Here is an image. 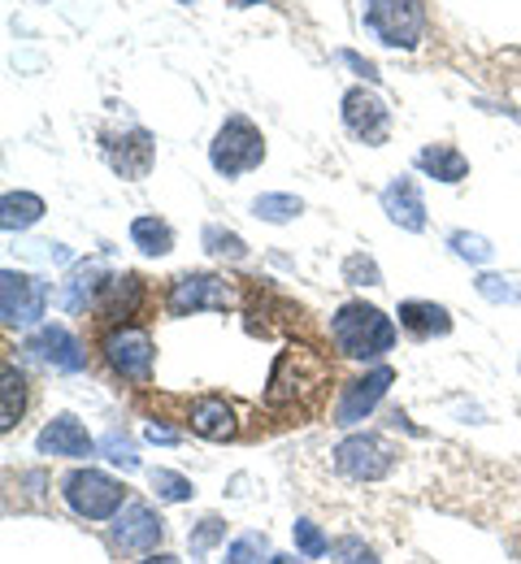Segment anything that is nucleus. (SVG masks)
Instances as JSON below:
<instances>
[{
  "mask_svg": "<svg viewBox=\"0 0 521 564\" xmlns=\"http://www.w3.org/2000/svg\"><path fill=\"white\" fill-rule=\"evenodd\" d=\"M344 127L352 140H361L366 148H382L387 135H391V109L382 105V96L370 91V87H352L344 91Z\"/></svg>",
  "mask_w": 521,
  "mask_h": 564,
  "instance_id": "ddd939ff",
  "label": "nucleus"
},
{
  "mask_svg": "<svg viewBox=\"0 0 521 564\" xmlns=\"http://www.w3.org/2000/svg\"><path fill=\"white\" fill-rule=\"evenodd\" d=\"M344 282H352V286H382L378 261L366 257V252H352V257L344 261Z\"/></svg>",
  "mask_w": 521,
  "mask_h": 564,
  "instance_id": "72a5a7b5",
  "label": "nucleus"
},
{
  "mask_svg": "<svg viewBox=\"0 0 521 564\" xmlns=\"http://www.w3.org/2000/svg\"><path fill=\"white\" fill-rule=\"evenodd\" d=\"M100 352L105 365L122 378V382H135V387H149L152 382V365H156V344L144 326H109L105 339H100Z\"/></svg>",
  "mask_w": 521,
  "mask_h": 564,
  "instance_id": "423d86ee",
  "label": "nucleus"
},
{
  "mask_svg": "<svg viewBox=\"0 0 521 564\" xmlns=\"http://www.w3.org/2000/svg\"><path fill=\"white\" fill-rule=\"evenodd\" d=\"M330 344L348 360H382L395 348V322L366 300H348L330 317Z\"/></svg>",
  "mask_w": 521,
  "mask_h": 564,
  "instance_id": "f03ea898",
  "label": "nucleus"
},
{
  "mask_svg": "<svg viewBox=\"0 0 521 564\" xmlns=\"http://www.w3.org/2000/svg\"><path fill=\"white\" fill-rule=\"evenodd\" d=\"M339 62H348V66H352V70H357V74H366V78H370V83H373V78H378V70H373L370 62H366V57H357V53H348V48H344V53H339Z\"/></svg>",
  "mask_w": 521,
  "mask_h": 564,
  "instance_id": "e433bc0d",
  "label": "nucleus"
},
{
  "mask_svg": "<svg viewBox=\"0 0 521 564\" xmlns=\"http://www.w3.org/2000/svg\"><path fill=\"white\" fill-rule=\"evenodd\" d=\"M22 352L31 356L35 365L53 369V373H83V369H87V352H83V344L75 339V330H70V326H62V322L31 330V339L22 344Z\"/></svg>",
  "mask_w": 521,
  "mask_h": 564,
  "instance_id": "f8f14e48",
  "label": "nucleus"
},
{
  "mask_svg": "<svg viewBox=\"0 0 521 564\" xmlns=\"http://www.w3.org/2000/svg\"><path fill=\"white\" fill-rule=\"evenodd\" d=\"M48 308V282L22 270L0 274V322L4 330H40Z\"/></svg>",
  "mask_w": 521,
  "mask_h": 564,
  "instance_id": "0eeeda50",
  "label": "nucleus"
},
{
  "mask_svg": "<svg viewBox=\"0 0 521 564\" xmlns=\"http://www.w3.org/2000/svg\"><path fill=\"white\" fill-rule=\"evenodd\" d=\"M265 564H304V556H270Z\"/></svg>",
  "mask_w": 521,
  "mask_h": 564,
  "instance_id": "58836bf2",
  "label": "nucleus"
},
{
  "mask_svg": "<svg viewBox=\"0 0 521 564\" xmlns=\"http://www.w3.org/2000/svg\"><path fill=\"white\" fill-rule=\"evenodd\" d=\"M292 543H296V552L304 561H322V556H330V539L322 534V525L317 521H308V517H296V525H292Z\"/></svg>",
  "mask_w": 521,
  "mask_h": 564,
  "instance_id": "c85d7f7f",
  "label": "nucleus"
},
{
  "mask_svg": "<svg viewBox=\"0 0 521 564\" xmlns=\"http://www.w3.org/2000/svg\"><path fill=\"white\" fill-rule=\"evenodd\" d=\"M391 382H395V369H391V365H378L370 373L344 382V391H339V400H335V425H339V430H352V425L366 422L373 409L387 400Z\"/></svg>",
  "mask_w": 521,
  "mask_h": 564,
  "instance_id": "9d476101",
  "label": "nucleus"
},
{
  "mask_svg": "<svg viewBox=\"0 0 521 564\" xmlns=\"http://www.w3.org/2000/svg\"><path fill=\"white\" fill-rule=\"evenodd\" d=\"M330 387V360L313 352L308 344H287L265 387V409L270 413H308Z\"/></svg>",
  "mask_w": 521,
  "mask_h": 564,
  "instance_id": "f257e3e1",
  "label": "nucleus"
},
{
  "mask_svg": "<svg viewBox=\"0 0 521 564\" xmlns=\"http://www.w3.org/2000/svg\"><path fill=\"white\" fill-rule=\"evenodd\" d=\"M417 170L422 174H431L435 183H460L465 174H469V161H465V152L456 148V143H426L422 152H417Z\"/></svg>",
  "mask_w": 521,
  "mask_h": 564,
  "instance_id": "412c9836",
  "label": "nucleus"
},
{
  "mask_svg": "<svg viewBox=\"0 0 521 564\" xmlns=\"http://www.w3.org/2000/svg\"><path fill=\"white\" fill-rule=\"evenodd\" d=\"M4 391H0V430L9 434L13 425L22 422V413H26V378H22V369L13 365V360H4Z\"/></svg>",
  "mask_w": 521,
  "mask_h": 564,
  "instance_id": "5701e85b",
  "label": "nucleus"
},
{
  "mask_svg": "<svg viewBox=\"0 0 521 564\" xmlns=\"http://www.w3.org/2000/svg\"><path fill=\"white\" fill-rule=\"evenodd\" d=\"M361 22L387 48H417L426 31V4L422 0H361Z\"/></svg>",
  "mask_w": 521,
  "mask_h": 564,
  "instance_id": "20e7f679",
  "label": "nucleus"
},
{
  "mask_svg": "<svg viewBox=\"0 0 521 564\" xmlns=\"http://www.w3.org/2000/svg\"><path fill=\"white\" fill-rule=\"evenodd\" d=\"M144 438H149V443H161V447H170V443H178V430H170V425H161V422H149L144 425Z\"/></svg>",
  "mask_w": 521,
  "mask_h": 564,
  "instance_id": "c9c22d12",
  "label": "nucleus"
},
{
  "mask_svg": "<svg viewBox=\"0 0 521 564\" xmlns=\"http://www.w3.org/2000/svg\"><path fill=\"white\" fill-rule=\"evenodd\" d=\"M187 425H192V434H200L209 443H230L239 434V413L226 395H200V400H192Z\"/></svg>",
  "mask_w": 521,
  "mask_h": 564,
  "instance_id": "a211bd4d",
  "label": "nucleus"
},
{
  "mask_svg": "<svg viewBox=\"0 0 521 564\" xmlns=\"http://www.w3.org/2000/svg\"><path fill=\"white\" fill-rule=\"evenodd\" d=\"M382 213L400 226V230H426V200H422V187L409 178V174H395L387 187H382Z\"/></svg>",
  "mask_w": 521,
  "mask_h": 564,
  "instance_id": "dca6fc26",
  "label": "nucleus"
},
{
  "mask_svg": "<svg viewBox=\"0 0 521 564\" xmlns=\"http://www.w3.org/2000/svg\"><path fill=\"white\" fill-rule=\"evenodd\" d=\"M131 243L144 257H170L174 252V226L161 221V217H135L131 221Z\"/></svg>",
  "mask_w": 521,
  "mask_h": 564,
  "instance_id": "b1692460",
  "label": "nucleus"
},
{
  "mask_svg": "<svg viewBox=\"0 0 521 564\" xmlns=\"http://www.w3.org/2000/svg\"><path fill=\"white\" fill-rule=\"evenodd\" d=\"M226 543V521L222 517H205L200 525H192V534H187V547H192V564H205V556Z\"/></svg>",
  "mask_w": 521,
  "mask_h": 564,
  "instance_id": "7c9ffc66",
  "label": "nucleus"
},
{
  "mask_svg": "<svg viewBox=\"0 0 521 564\" xmlns=\"http://www.w3.org/2000/svg\"><path fill=\"white\" fill-rule=\"evenodd\" d=\"M105 279H109L105 261H78L75 270L66 274V282H62V308H66V313L91 308L96 295H100V286H105Z\"/></svg>",
  "mask_w": 521,
  "mask_h": 564,
  "instance_id": "aec40b11",
  "label": "nucleus"
},
{
  "mask_svg": "<svg viewBox=\"0 0 521 564\" xmlns=\"http://www.w3.org/2000/svg\"><path fill=\"white\" fill-rule=\"evenodd\" d=\"M35 452L40 456H57V460H91L100 452V443L91 438V430L78 422L75 413H57L35 434Z\"/></svg>",
  "mask_w": 521,
  "mask_h": 564,
  "instance_id": "4468645a",
  "label": "nucleus"
},
{
  "mask_svg": "<svg viewBox=\"0 0 521 564\" xmlns=\"http://www.w3.org/2000/svg\"><path fill=\"white\" fill-rule=\"evenodd\" d=\"M149 487L156 495V503H192L196 499L192 478H183L178 469H149Z\"/></svg>",
  "mask_w": 521,
  "mask_h": 564,
  "instance_id": "bb28decb",
  "label": "nucleus"
},
{
  "mask_svg": "<svg viewBox=\"0 0 521 564\" xmlns=\"http://www.w3.org/2000/svg\"><path fill=\"white\" fill-rule=\"evenodd\" d=\"M447 243H452V252H456L460 261H469V265H487V261L496 257L491 239H482V235H469V230H456Z\"/></svg>",
  "mask_w": 521,
  "mask_h": 564,
  "instance_id": "473e14b6",
  "label": "nucleus"
},
{
  "mask_svg": "<svg viewBox=\"0 0 521 564\" xmlns=\"http://www.w3.org/2000/svg\"><path fill=\"white\" fill-rule=\"evenodd\" d=\"M235 9H248V4H261V0H230Z\"/></svg>",
  "mask_w": 521,
  "mask_h": 564,
  "instance_id": "ea45409f",
  "label": "nucleus"
},
{
  "mask_svg": "<svg viewBox=\"0 0 521 564\" xmlns=\"http://www.w3.org/2000/svg\"><path fill=\"white\" fill-rule=\"evenodd\" d=\"M300 213H304V200L292 196V192H265V196L252 200V217H261V221H270V226L296 221Z\"/></svg>",
  "mask_w": 521,
  "mask_h": 564,
  "instance_id": "a878e982",
  "label": "nucleus"
},
{
  "mask_svg": "<svg viewBox=\"0 0 521 564\" xmlns=\"http://www.w3.org/2000/svg\"><path fill=\"white\" fill-rule=\"evenodd\" d=\"M200 243H205V252L218 257V261H230V265L248 261V243H243V235L226 230V226H218V221H209V226L200 230Z\"/></svg>",
  "mask_w": 521,
  "mask_h": 564,
  "instance_id": "393cba45",
  "label": "nucleus"
},
{
  "mask_svg": "<svg viewBox=\"0 0 521 564\" xmlns=\"http://www.w3.org/2000/svg\"><path fill=\"white\" fill-rule=\"evenodd\" d=\"M474 291L487 300V304H521V286L509 274H478Z\"/></svg>",
  "mask_w": 521,
  "mask_h": 564,
  "instance_id": "2f4dec72",
  "label": "nucleus"
},
{
  "mask_svg": "<svg viewBox=\"0 0 521 564\" xmlns=\"http://www.w3.org/2000/svg\"><path fill=\"white\" fill-rule=\"evenodd\" d=\"M165 308L170 317H192V313H226L235 308V286L218 274H178L165 291Z\"/></svg>",
  "mask_w": 521,
  "mask_h": 564,
  "instance_id": "1a4fd4ad",
  "label": "nucleus"
},
{
  "mask_svg": "<svg viewBox=\"0 0 521 564\" xmlns=\"http://www.w3.org/2000/svg\"><path fill=\"white\" fill-rule=\"evenodd\" d=\"M335 474H344L348 482H382L391 469H395V447L382 438V434H348L335 452Z\"/></svg>",
  "mask_w": 521,
  "mask_h": 564,
  "instance_id": "6e6552de",
  "label": "nucleus"
},
{
  "mask_svg": "<svg viewBox=\"0 0 521 564\" xmlns=\"http://www.w3.org/2000/svg\"><path fill=\"white\" fill-rule=\"evenodd\" d=\"M109 539H113V547L127 552V556H152V552L165 543V521H161V512L149 508V503H127V508L113 517Z\"/></svg>",
  "mask_w": 521,
  "mask_h": 564,
  "instance_id": "9b49d317",
  "label": "nucleus"
},
{
  "mask_svg": "<svg viewBox=\"0 0 521 564\" xmlns=\"http://www.w3.org/2000/svg\"><path fill=\"white\" fill-rule=\"evenodd\" d=\"M395 317H400V330L409 339H444V335H452V313L435 300H404L395 308Z\"/></svg>",
  "mask_w": 521,
  "mask_h": 564,
  "instance_id": "6ab92c4d",
  "label": "nucleus"
},
{
  "mask_svg": "<svg viewBox=\"0 0 521 564\" xmlns=\"http://www.w3.org/2000/svg\"><path fill=\"white\" fill-rule=\"evenodd\" d=\"M261 161H265V140H261V131H257L243 113H230L222 127H218L214 143H209V165H214L222 178H239V174L257 170Z\"/></svg>",
  "mask_w": 521,
  "mask_h": 564,
  "instance_id": "39448f33",
  "label": "nucleus"
},
{
  "mask_svg": "<svg viewBox=\"0 0 521 564\" xmlns=\"http://www.w3.org/2000/svg\"><path fill=\"white\" fill-rule=\"evenodd\" d=\"M140 564H183L178 556H170V552H152V556H144Z\"/></svg>",
  "mask_w": 521,
  "mask_h": 564,
  "instance_id": "4c0bfd02",
  "label": "nucleus"
},
{
  "mask_svg": "<svg viewBox=\"0 0 521 564\" xmlns=\"http://www.w3.org/2000/svg\"><path fill=\"white\" fill-rule=\"evenodd\" d=\"M261 561H270V539L257 534V530H248V534H239V539L226 543L218 564H261Z\"/></svg>",
  "mask_w": 521,
  "mask_h": 564,
  "instance_id": "cd10ccee",
  "label": "nucleus"
},
{
  "mask_svg": "<svg viewBox=\"0 0 521 564\" xmlns=\"http://www.w3.org/2000/svg\"><path fill=\"white\" fill-rule=\"evenodd\" d=\"M178 4H192V0H178Z\"/></svg>",
  "mask_w": 521,
  "mask_h": 564,
  "instance_id": "a19ab883",
  "label": "nucleus"
},
{
  "mask_svg": "<svg viewBox=\"0 0 521 564\" xmlns=\"http://www.w3.org/2000/svg\"><path fill=\"white\" fill-rule=\"evenodd\" d=\"M44 213H48V205H44L35 192H4V196H0V226H4V235L31 230Z\"/></svg>",
  "mask_w": 521,
  "mask_h": 564,
  "instance_id": "4be33fe9",
  "label": "nucleus"
},
{
  "mask_svg": "<svg viewBox=\"0 0 521 564\" xmlns=\"http://www.w3.org/2000/svg\"><path fill=\"white\" fill-rule=\"evenodd\" d=\"M100 456L109 465H118V469H140V447H135V438L127 430H109L100 438Z\"/></svg>",
  "mask_w": 521,
  "mask_h": 564,
  "instance_id": "c756f323",
  "label": "nucleus"
},
{
  "mask_svg": "<svg viewBox=\"0 0 521 564\" xmlns=\"http://www.w3.org/2000/svg\"><path fill=\"white\" fill-rule=\"evenodd\" d=\"M62 499H66V508H70L75 517H83V521H113V517L127 508V482H118V478L105 474V469L83 465L75 474H66Z\"/></svg>",
  "mask_w": 521,
  "mask_h": 564,
  "instance_id": "7ed1b4c3",
  "label": "nucleus"
},
{
  "mask_svg": "<svg viewBox=\"0 0 521 564\" xmlns=\"http://www.w3.org/2000/svg\"><path fill=\"white\" fill-rule=\"evenodd\" d=\"M144 300H149V286H144V279H140V274H109L91 308H96L105 322L127 326V322H131V317L144 308Z\"/></svg>",
  "mask_w": 521,
  "mask_h": 564,
  "instance_id": "2eb2a0df",
  "label": "nucleus"
},
{
  "mask_svg": "<svg viewBox=\"0 0 521 564\" xmlns=\"http://www.w3.org/2000/svg\"><path fill=\"white\" fill-rule=\"evenodd\" d=\"M105 156H109V165H113V174H122V178H149L152 161H156V143H152L149 131H127V135H118V140L105 143Z\"/></svg>",
  "mask_w": 521,
  "mask_h": 564,
  "instance_id": "f3484780",
  "label": "nucleus"
},
{
  "mask_svg": "<svg viewBox=\"0 0 521 564\" xmlns=\"http://www.w3.org/2000/svg\"><path fill=\"white\" fill-rule=\"evenodd\" d=\"M330 556H335V564H382L378 552H373L370 543H361V539H339L330 547Z\"/></svg>",
  "mask_w": 521,
  "mask_h": 564,
  "instance_id": "f704fd0d",
  "label": "nucleus"
}]
</instances>
